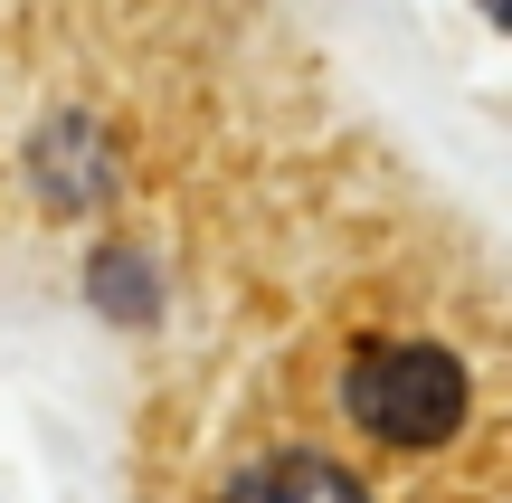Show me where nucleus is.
<instances>
[{
	"label": "nucleus",
	"instance_id": "obj_1",
	"mask_svg": "<svg viewBox=\"0 0 512 503\" xmlns=\"http://www.w3.org/2000/svg\"><path fill=\"white\" fill-rule=\"evenodd\" d=\"M342 409L361 418V437H380L399 456H427L465 428L475 371L456 352H437V342H361V361L342 380Z\"/></svg>",
	"mask_w": 512,
	"mask_h": 503
},
{
	"label": "nucleus",
	"instance_id": "obj_3",
	"mask_svg": "<svg viewBox=\"0 0 512 503\" xmlns=\"http://www.w3.org/2000/svg\"><path fill=\"white\" fill-rule=\"evenodd\" d=\"M95 285H105V314H143V266H124V257H105V266H95Z\"/></svg>",
	"mask_w": 512,
	"mask_h": 503
},
{
	"label": "nucleus",
	"instance_id": "obj_2",
	"mask_svg": "<svg viewBox=\"0 0 512 503\" xmlns=\"http://www.w3.org/2000/svg\"><path fill=\"white\" fill-rule=\"evenodd\" d=\"M228 503H370V494L351 485L332 456H313V447H275V456H256L238 485H228Z\"/></svg>",
	"mask_w": 512,
	"mask_h": 503
},
{
	"label": "nucleus",
	"instance_id": "obj_4",
	"mask_svg": "<svg viewBox=\"0 0 512 503\" xmlns=\"http://www.w3.org/2000/svg\"><path fill=\"white\" fill-rule=\"evenodd\" d=\"M484 10H503V0H484Z\"/></svg>",
	"mask_w": 512,
	"mask_h": 503
}]
</instances>
